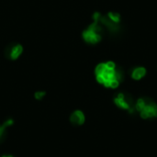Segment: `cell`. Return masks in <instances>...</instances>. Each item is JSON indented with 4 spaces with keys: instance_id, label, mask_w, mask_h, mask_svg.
Instances as JSON below:
<instances>
[{
    "instance_id": "3957f363",
    "label": "cell",
    "mask_w": 157,
    "mask_h": 157,
    "mask_svg": "<svg viewBox=\"0 0 157 157\" xmlns=\"http://www.w3.org/2000/svg\"><path fill=\"white\" fill-rule=\"evenodd\" d=\"M82 37L86 43L89 44H97L101 41L102 40V26L99 22L93 21L92 24L86 29L83 33Z\"/></svg>"
},
{
    "instance_id": "7a4b0ae2",
    "label": "cell",
    "mask_w": 157,
    "mask_h": 157,
    "mask_svg": "<svg viewBox=\"0 0 157 157\" xmlns=\"http://www.w3.org/2000/svg\"><path fill=\"white\" fill-rule=\"evenodd\" d=\"M134 108L143 120L157 118V103L149 98H139L134 103Z\"/></svg>"
},
{
    "instance_id": "8fae6325",
    "label": "cell",
    "mask_w": 157,
    "mask_h": 157,
    "mask_svg": "<svg viewBox=\"0 0 157 157\" xmlns=\"http://www.w3.org/2000/svg\"><path fill=\"white\" fill-rule=\"evenodd\" d=\"M1 157H14L13 155H2Z\"/></svg>"
},
{
    "instance_id": "5b68a950",
    "label": "cell",
    "mask_w": 157,
    "mask_h": 157,
    "mask_svg": "<svg viewBox=\"0 0 157 157\" xmlns=\"http://www.w3.org/2000/svg\"><path fill=\"white\" fill-rule=\"evenodd\" d=\"M70 121H71L72 124H74L75 126H81L86 121V115H85V113L82 110L76 109V110H75L71 114Z\"/></svg>"
},
{
    "instance_id": "9c48e42d",
    "label": "cell",
    "mask_w": 157,
    "mask_h": 157,
    "mask_svg": "<svg viewBox=\"0 0 157 157\" xmlns=\"http://www.w3.org/2000/svg\"><path fill=\"white\" fill-rule=\"evenodd\" d=\"M13 123H14L13 120H12V119H8V120H6L3 124H0V140H1V138L3 137V135H4V133H5L6 130V128L12 126Z\"/></svg>"
},
{
    "instance_id": "277c9868",
    "label": "cell",
    "mask_w": 157,
    "mask_h": 157,
    "mask_svg": "<svg viewBox=\"0 0 157 157\" xmlns=\"http://www.w3.org/2000/svg\"><path fill=\"white\" fill-rule=\"evenodd\" d=\"M113 102L115 104V106L117 108H119L121 110L124 111H128L130 114H133L135 113V108H134V103L132 101V99L131 98V97L123 92H120L118 93L114 98H113Z\"/></svg>"
},
{
    "instance_id": "ba28073f",
    "label": "cell",
    "mask_w": 157,
    "mask_h": 157,
    "mask_svg": "<svg viewBox=\"0 0 157 157\" xmlns=\"http://www.w3.org/2000/svg\"><path fill=\"white\" fill-rule=\"evenodd\" d=\"M107 17H108L111 21H113L114 23H117V24H120L121 21V14L118 13V12L110 11V12L108 13Z\"/></svg>"
},
{
    "instance_id": "52a82bcc",
    "label": "cell",
    "mask_w": 157,
    "mask_h": 157,
    "mask_svg": "<svg viewBox=\"0 0 157 157\" xmlns=\"http://www.w3.org/2000/svg\"><path fill=\"white\" fill-rule=\"evenodd\" d=\"M23 52V47L22 45L20 44H16L15 46L12 47L11 51H10V53H9V56H10V59L12 60H17L22 53Z\"/></svg>"
},
{
    "instance_id": "30bf717a",
    "label": "cell",
    "mask_w": 157,
    "mask_h": 157,
    "mask_svg": "<svg viewBox=\"0 0 157 157\" xmlns=\"http://www.w3.org/2000/svg\"><path fill=\"white\" fill-rule=\"evenodd\" d=\"M45 95H46V92L45 91H37L34 94V98L37 100H41L45 97Z\"/></svg>"
},
{
    "instance_id": "6da1fadb",
    "label": "cell",
    "mask_w": 157,
    "mask_h": 157,
    "mask_svg": "<svg viewBox=\"0 0 157 157\" xmlns=\"http://www.w3.org/2000/svg\"><path fill=\"white\" fill-rule=\"evenodd\" d=\"M96 80L106 88L116 89L124 79L123 71L112 61L100 63L95 69Z\"/></svg>"
},
{
    "instance_id": "8992f818",
    "label": "cell",
    "mask_w": 157,
    "mask_h": 157,
    "mask_svg": "<svg viewBox=\"0 0 157 157\" xmlns=\"http://www.w3.org/2000/svg\"><path fill=\"white\" fill-rule=\"evenodd\" d=\"M147 75V70L144 66H137L134 67L131 72V77L134 81H140L144 78Z\"/></svg>"
}]
</instances>
